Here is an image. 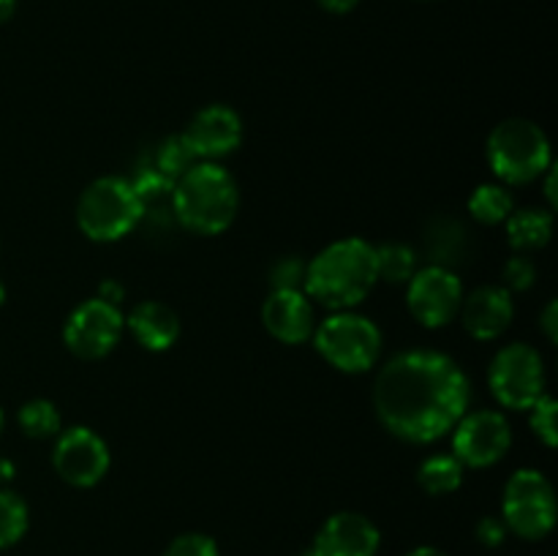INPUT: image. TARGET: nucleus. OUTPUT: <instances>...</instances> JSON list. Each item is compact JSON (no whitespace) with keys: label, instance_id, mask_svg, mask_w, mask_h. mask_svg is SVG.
<instances>
[{"label":"nucleus","instance_id":"obj_2","mask_svg":"<svg viewBox=\"0 0 558 556\" xmlns=\"http://www.w3.org/2000/svg\"><path fill=\"white\" fill-rule=\"evenodd\" d=\"M379 281L376 245L363 238H341L325 245L305 267L303 292L330 311H352Z\"/></svg>","mask_w":558,"mask_h":556},{"label":"nucleus","instance_id":"obj_3","mask_svg":"<svg viewBox=\"0 0 558 556\" xmlns=\"http://www.w3.org/2000/svg\"><path fill=\"white\" fill-rule=\"evenodd\" d=\"M174 216L194 234H221L232 227L240 207V191L232 174L218 161H199L174 180Z\"/></svg>","mask_w":558,"mask_h":556},{"label":"nucleus","instance_id":"obj_38","mask_svg":"<svg viewBox=\"0 0 558 556\" xmlns=\"http://www.w3.org/2000/svg\"><path fill=\"white\" fill-rule=\"evenodd\" d=\"M300 556H319V554H316V551H314V545H311V548H305L303 554H300Z\"/></svg>","mask_w":558,"mask_h":556},{"label":"nucleus","instance_id":"obj_18","mask_svg":"<svg viewBox=\"0 0 558 556\" xmlns=\"http://www.w3.org/2000/svg\"><path fill=\"white\" fill-rule=\"evenodd\" d=\"M425 251H428L430 265L456 270L469 259V251H472L469 229L452 216L430 218V223L425 227Z\"/></svg>","mask_w":558,"mask_h":556},{"label":"nucleus","instance_id":"obj_27","mask_svg":"<svg viewBox=\"0 0 558 556\" xmlns=\"http://www.w3.org/2000/svg\"><path fill=\"white\" fill-rule=\"evenodd\" d=\"M308 262L298 254L278 256L270 265V289H303Z\"/></svg>","mask_w":558,"mask_h":556},{"label":"nucleus","instance_id":"obj_31","mask_svg":"<svg viewBox=\"0 0 558 556\" xmlns=\"http://www.w3.org/2000/svg\"><path fill=\"white\" fill-rule=\"evenodd\" d=\"M539 327H543V336L548 338V343L558 341V300H550L543 309V316H539Z\"/></svg>","mask_w":558,"mask_h":556},{"label":"nucleus","instance_id":"obj_15","mask_svg":"<svg viewBox=\"0 0 558 556\" xmlns=\"http://www.w3.org/2000/svg\"><path fill=\"white\" fill-rule=\"evenodd\" d=\"M381 534L371 518L363 512L343 510L325 521L314 540V551L319 556H376Z\"/></svg>","mask_w":558,"mask_h":556},{"label":"nucleus","instance_id":"obj_26","mask_svg":"<svg viewBox=\"0 0 558 556\" xmlns=\"http://www.w3.org/2000/svg\"><path fill=\"white\" fill-rule=\"evenodd\" d=\"M526 412H529V425H532L534 436H537V439L543 442L548 450H554V447L558 445V423H556L558 403H556V398L545 392V396L537 398V401H534Z\"/></svg>","mask_w":558,"mask_h":556},{"label":"nucleus","instance_id":"obj_11","mask_svg":"<svg viewBox=\"0 0 558 556\" xmlns=\"http://www.w3.org/2000/svg\"><path fill=\"white\" fill-rule=\"evenodd\" d=\"M463 303V283L456 270L428 265L420 267L407 283L409 314L428 330L450 325Z\"/></svg>","mask_w":558,"mask_h":556},{"label":"nucleus","instance_id":"obj_7","mask_svg":"<svg viewBox=\"0 0 558 556\" xmlns=\"http://www.w3.org/2000/svg\"><path fill=\"white\" fill-rule=\"evenodd\" d=\"M501 521L523 540H543L556 527V494L539 469H518L505 485Z\"/></svg>","mask_w":558,"mask_h":556},{"label":"nucleus","instance_id":"obj_23","mask_svg":"<svg viewBox=\"0 0 558 556\" xmlns=\"http://www.w3.org/2000/svg\"><path fill=\"white\" fill-rule=\"evenodd\" d=\"M16 423H20L22 434L31 439H52L60 434V412L47 398H33V401L22 403L16 412Z\"/></svg>","mask_w":558,"mask_h":556},{"label":"nucleus","instance_id":"obj_17","mask_svg":"<svg viewBox=\"0 0 558 556\" xmlns=\"http://www.w3.org/2000/svg\"><path fill=\"white\" fill-rule=\"evenodd\" d=\"M125 327L147 352H167L180 338V319L167 303L158 300H142L125 316Z\"/></svg>","mask_w":558,"mask_h":556},{"label":"nucleus","instance_id":"obj_9","mask_svg":"<svg viewBox=\"0 0 558 556\" xmlns=\"http://www.w3.org/2000/svg\"><path fill=\"white\" fill-rule=\"evenodd\" d=\"M125 316L118 305L101 298H90L76 305L63 325V341L80 360H101L118 347L123 336Z\"/></svg>","mask_w":558,"mask_h":556},{"label":"nucleus","instance_id":"obj_1","mask_svg":"<svg viewBox=\"0 0 558 556\" xmlns=\"http://www.w3.org/2000/svg\"><path fill=\"white\" fill-rule=\"evenodd\" d=\"M466 374L450 354L409 349L379 368L374 409L392 436L412 445H430L456 428L469 409Z\"/></svg>","mask_w":558,"mask_h":556},{"label":"nucleus","instance_id":"obj_25","mask_svg":"<svg viewBox=\"0 0 558 556\" xmlns=\"http://www.w3.org/2000/svg\"><path fill=\"white\" fill-rule=\"evenodd\" d=\"M194 164H199V158L194 156V150H191V145L185 142L183 134L167 136V140L156 147V153H153V167L172 180L183 178Z\"/></svg>","mask_w":558,"mask_h":556},{"label":"nucleus","instance_id":"obj_30","mask_svg":"<svg viewBox=\"0 0 558 556\" xmlns=\"http://www.w3.org/2000/svg\"><path fill=\"white\" fill-rule=\"evenodd\" d=\"M507 532H510V529H507V523L501 521V518L496 516L480 518L477 540L485 545V548H499V545L507 540Z\"/></svg>","mask_w":558,"mask_h":556},{"label":"nucleus","instance_id":"obj_32","mask_svg":"<svg viewBox=\"0 0 558 556\" xmlns=\"http://www.w3.org/2000/svg\"><path fill=\"white\" fill-rule=\"evenodd\" d=\"M98 298L107 300V303H112V305H118L120 300L125 298L123 283H118V281H112V278H107V281H104L101 287H98Z\"/></svg>","mask_w":558,"mask_h":556},{"label":"nucleus","instance_id":"obj_37","mask_svg":"<svg viewBox=\"0 0 558 556\" xmlns=\"http://www.w3.org/2000/svg\"><path fill=\"white\" fill-rule=\"evenodd\" d=\"M407 556H447V554H445V551L434 548V545H420V548L409 551Z\"/></svg>","mask_w":558,"mask_h":556},{"label":"nucleus","instance_id":"obj_8","mask_svg":"<svg viewBox=\"0 0 558 556\" xmlns=\"http://www.w3.org/2000/svg\"><path fill=\"white\" fill-rule=\"evenodd\" d=\"M488 387L505 409L526 412L537 398L545 396L543 354L526 341L507 343L490 360Z\"/></svg>","mask_w":558,"mask_h":556},{"label":"nucleus","instance_id":"obj_36","mask_svg":"<svg viewBox=\"0 0 558 556\" xmlns=\"http://www.w3.org/2000/svg\"><path fill=\"white\" fill-rule=\"evenodd\" d=\"M16 11V0H0V22H9Z\"/></svg>","mask_w":558,"mask_h":556},{"label":"nucleus","instance_id":"obj_10","mask_svg":"<svg viewBox=\"0 0 558 556\" xmlns=\"http://www.w3.org/2000/svg\"><path fill=\"white\" fill-rule=\"evenodd\" d=\"M512 445L510 420L496 409L466 412L452 428V456L472 469L499 463Z\"/></svg>","mask_w":558,"mask_h":556},{"label":"nucleus","instance_id":"obj_20","mask_svg":"<svg viewBox=\"0 0 558 556\" xmlns=\"http://www.w3.org/2000/svg\"><path fill=\"white\" fill-rule=\"evenodd\" d=\"M463 469L466 467L452 452H439V456H430L420 463L417 483L430 496L452 494V491L461 488Z\"/></svg>","mask_w":558,"mask_h":556},{"label":"nucleus","instance_id":"obj_39","mask_svg":"<svg viewBox=\"0 0 558 556\" xmlns=\"http://www.w3.org/2000/svg\"><path fill=\"white\" fill-rule=\"evenodd\" d=\"M3 300H5V287L0 283V305H3Z\"/></svg>","mask_w":558,"mask_h":556},{"label":"nucleus","instance_id":"obj_14","mask_svg":"<svg viewBox=\"0 0 558 556\" xmlns=\"http://www.w3.org/2000/svg\"><path fill=\"white\" fill-rule=\"evenodd\" d=\"M262 322L276 341L298 347L311 341L316 330L314 303L303 289H270L262 305Z\"/></svg>","mask_w":558,"mask_h":556},{"label":"nucleus","instance_id":"obj_22","mask_svg":"<svg viewBox=\"0 0 558 556\" xmlns=\"http://www.w3.org/2000/svg\"><path fill=\"white\" fill-rule=\"evenodd\" d=\"M417 262V251L407 243L376 245V273H379V281L409 283V278L420 270Z\"/></svg>","mask_w":558,"mask_h":556},{"label":"nucleus","instance_id":"obj_12","mask_svg":"<svg viewBox=\"0 0 558 556\" xmlns=\"http://www.w3.org/2000/svg\"><path fill=\"white\" fill-rule=\"evenodd\" d=\"M109 447L101 436L87 425H74L58 434L52 450V467L69 485L93 488L109 472Z\"/></svg>","mask_w":558,"mask_h":556},{"label":"nucleus","instance_id":"obj_16","mask_svg":"<svg viewBox=\"0 0 558 556\" xmlns=\"http://www.w3.org/2000/svg\"><path fill=\"white\" fill-rule=\"evenodd\" d=\"M461 319L463 327L477 341H494V338L505 336L507 327L512 325L515 316V303H512V292L496 283H485V287L474 289L469 298L461 303Z\"/></svg>","mask_w":558,"mask_h":556},{"label":"nucleus","instance_id":"obj_40","mask_svg":"<svg viewBox=\"0 0 558 556\" xmlns=\"http://www.w3.org/2000/svg\"><path fill=\"white\" fill-rule=\"evenodd\" d=\"M3 425H5V414H3V409H0V431H3Z\"/></svg>","mask_w":558,"mask_h":556},{"label":"nucleus","instance_id":"obj_5","mask_svg":"<svg viewBox=\"0 0 558 556\" xmlns=\"http://www.w3.org/2000/svg\"><path fill=\"white\" fill-rule=\"evenodd\" d=\"M142 205L129 178L104 174L82 191L76 223L93 243H114L140 227Z\"/></svg>","mask_w":558,"mask_h":556},{"label":"nucleus","instance_id":"obj_13","mask_svg":"<svg viewBox=\"0 0 558 556\" xmlns=\"http://www.w3.org/2000/svg\"><path fill=\"white\" fill-rule=\"evenodd\" d=\"M183 136L199 161H218V158L229 156L240 147V142H243V120L232 107L210 104V107L199 109L189 120Z\"/></svg>","mask_w":558,"mask_h":556},{"label":"nucleus","instance_id":"obj_28","mask_svg":"<svg viewBox=\"0 0 558 556\" xmlns=\"http://www.w3.org/2000/svg\"><path fill=\"white\" fill-rule=\"evenodd\" d=\"M501 278H505L501 287H505L507 292H526V289H532V283L537 281V267H534V262L529 259L526 254L510 256L505 270H501Z\"/></svg>","mask_w":558,"mask_h":556},{"label":"nucleus","instance_id":"obj_34","mask_svg":"<svg viewBox=\"0 0 558 556\" xmlns=\"http://www.w3.org/2000/svg\"><path fill=\"white\" fill-rule=\"evenodd\" d=\"M545 196H548V205H550V210H554L556 202H558V194H556V169L554 167H550L548 172H545Z\"/></svg>","mask_w":558,"mask_h":556},{"label":"nucleus","instance_id":"obj_19","mask_svg":"<svg viewBox=\"0 0 558 556\" xmlns=\"http://www.w3.org/2000/svg\"><path fill=\"white\" fill-rule=\"evenodd\" d=\"M507 243L518 254H532V251L545 249L554 238V210L545 207H521L512 210L507 218Z\"/></svg>","mask_w":558,"mask_h":556},{"label":"nucleus","instance_id":"obj_4","mask_svg":"<svg viewBox=\"0 0 558 556\" xmlns=\"http://www.w3.org/2000/svg\"><path fill=\"white\" fill-rule=\"evenodd\" d=\"M485 158L505 185H526L554 167L548 134L526 118L501 120L488 136Z\"/></svg>","mask_w":558,"mask_h":556},{"label":"nucleus","instance_id":"obj_29","mask_svg":"<svg viewBox=\"0 0 558 556\" xmlns=\"http://www.w3.org/2000/svg\"><path fill=\"white\" fill-rule=\"evenodd\" d=\"M163 556H218V545L202 532H185L169 543Z\"/></svg>","mask_w":558,"mask_h":556},{"label":"nucleus","instance_id":"obj_24","mask_svg":"<svg viewBox=\"0 0 558 556\" xmlns=\"http://www.w3.org/2000/svg\"><path fill=\"white\" fill-rule=\"evenodd\" d=\"M27 521H31V512H27L25 499L14 491L0 488V551L11 548L25 537Z\"/></svg>","mask_w":558,"mask_h":556},{"label":"nucleus","instance_id":"obj_21","mask_svg":"<svg viewBox=\"0 0 558 556\" xmlns=\"http://www.w3.org/2000/svg\"><path fill=\"white\" fill-rule=\"evenodd\" d=\"M512 210H515V200H512V194L507 191V185L501 183H483L472 191V196H469V213H472L474 221H480L483 227L505 223Z\"/></svg>","mask_w":558,"mask_h":556},{"label":"nucleus","instance_id":"obj_35","mask_svg":"<svg viewBox=\"0 0 558 556\" xmlns=\"http://www.w3.org/2000/svg\"><path fill=\"white\" fill-rule=\"evenodd\" d=\"M14 474H16L14 461H9V458L0 456V485L11 483V480H14Z\"/></svg>","mask_w":558,"mask_h":556},{"label":"nucleus","instance_id":"obj_33","mask_svg":"<svg viewBox=\"0 0 558 556\" xmlns=\"http://www.w3.org/2000/svg\"><path fill=\"white\" fill-rule=\"evenodd\" d=\"M327 14H349L360 0H316Z\"/></svg>","mask_w":558,"mask_h":556},{"label":"nucleus","instance_id":"obj_6","mask_svg":"<svg viewBox=\"0 0 558 556\" xmlns=\"http://www.w3.org/2000/svg\"><path fill=\"white\" fill-rule=\"evenodd\" d=\"M316 352L341 374H365L381 358V333L368 316L354 311H332L316 325Z\"/></svg>","mask_w":558,"mask_h":556}]
</instances>
